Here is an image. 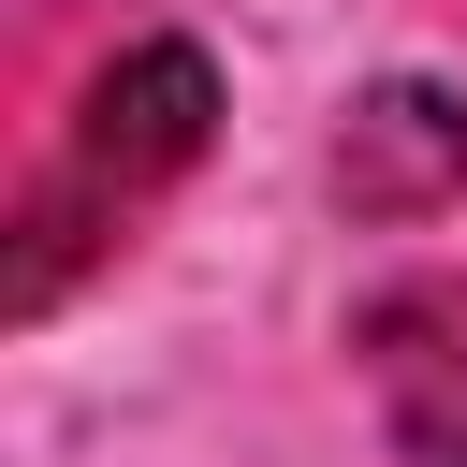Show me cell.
<instances>
[{"label": "cell", "instance_id": "1", "mask_svg": "<svg viewBox=\"0 0 467 467\" xmlns=\"http://www.w3.org/2000/svg\"><path fill=\"white\" fill-rule=\"evenodd\" d=\"M204 146H219V58H204V44H175V29L117 44V58L88 73V102H73L58 161H44V175H29V204H15V277H0V306H15V321H44L102 248H131V219H146Z\"/></svg>", "mask_w": 467, "mask_h": 467}, {"label": "cell", "instance_id": "2", "mask_svg": "<svg viewBox=\"0 0 467 467\" xmlns=\"http://www.w3.org/2000/svg\"><path fill=\"white\" fill-rule=\"evenodd\" d=\"M365 394L394 423V467H467V277H394L350 321Z\"/></svg>", "mask_w": 467, "mask_h": 467}, {"label": "cell", "instance_id": "3", "mask_svg": "<svg viewBox=\"0 0 467 467\" xmlns=\"http://www.w3.org/2000/svg\"><path fill=\"white\" fill-rule=\"evenodd\" d=\"M452 190H467V102L423 88V73L365 88L350 131H336V204L350 219H438Z\"/></svg>", "mask_w": 467, "mask_h": 467}]
</instances>
